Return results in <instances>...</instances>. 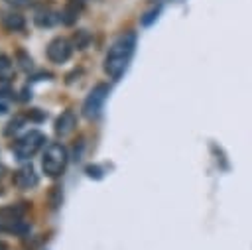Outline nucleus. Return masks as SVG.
Wrapping results in <instances>:
<instances>
[{
    "label": "nucleus",
    "instance_id": "dca6fc26",
    "mask_svg": "<svg viewBox=\"0 0 252 250\" xmlns=\"http://www.w3.org/2000/svg\"><path fill=\"white\" fill-rule=\"evenodd\" d=\"M152 2H156V4H161V2H167V0H152Z\"/></svg>",
    "mask_w": 252,
    "mask_h": 250
},
{
    "label": "nucleus",
    "instance_id": "f8f14e48",
    "mask_svg": "<svg viewBox=\"0 0 252 250\" xmlns=\"http://www.w3.org/2000/svg\"><path fill=\"white\" fill-rule=\"evenodd\" d=\"M154 18H158V10L148 12V14H146V18H142V24H144V26H150V22H152Z\"/></svg>",
    "mask_w": 252,
    "mask_h": 250
},
{
    "label": "nucleus",
    "instance_id": "f257e3e1",
    "mask_svg": "<svg viewBox=\"0 0 252 250\" xmlns=\"http://www.w3.org/2000/svg\"><path fill=\"white\" fill-rule=\"evenodd\" d=\"M136 51V33L128 31L122 33L108 49L106 57H104V71L110 79H120L122 73L128 69L132 55Z\"/></svg>",
    "mask_w": 252,
    "mask_h": 250
},
{
    "label": "nucleus",
    "instance_id": "0eeeda50",
    "mask_svg": "<svg viewBox=\"0 0 252 250\" xmlns=\"http://www.w3.org/2000/svg\"><path fill=\"white\" fill-rule=\"evenodd\" d=\"M73 128H75V114L71 110H65L55 122V132L57 136H69Z\"/></svg>",
    "mask_w": 252,
    "mask_h": 250
},
{
    "label": "nucleus",
    "instance_id": "1a4fd4ad",
    "mask_svg": "<svg viewBox=\"0 0 252 250\" xmlns=\"http://www.w3.org/2000/svg\"><path fill=\"white\" fill-rule=\"evenodd\" d=\"M33 20H35V24H37L39 28H51V26L57 22V14L51 12V10H39V12L33 16Z\"/></svg>",
    "mask_w": 252,
    "mask_h": 250
},
{
    "label": "nucleus",
    "instance_id": "4468645a",
    "mask_svg": "<svg viewBox=\"0 0 252 250\" xmlns=\"http://www.w3.org/2000/svg\"><path fill=\"white\" fill-rule=\"evenodd\" d=\"M6 112H8V106L4 102H0V114H6Z\"/></svg>",
    "mask_w": 252,
    "mask_h": 250
},
{
    "label": "nucleus",
    "instance_id": "423d86ee",
    "mask_svg": "<svg viewBox=\"0 0 252 250\" xmlns=\"http://www.w3.org/2000/svg\"><path fill=\"white\" fill-rule=\"evenodd\" d=\"M14 183H16L20 189H32V187H35V185H37V175H35L33 167H32V165L20 167V169L16 171V175H14Z\"/></svg>",
    "mask_w": 252,
    "mask_h": 250
},
{
    "label": "nucleus",
    "instance_id": "9b49d317",
    "mask_svg": "<svg viewBox=\"0 0 252 250\" xmlns=\"http://www.w3.org/2000/svg\"><path fill=\"white\" fill-rule=\"evenodd\" d=\"M73 41H75L77 49H83V47L89 43V33H87V31H77L75 37H73Z\"/></svg>",
    "mask_w": 252,
    "mask_h": 250
},
{
    "label": "nucleus",
    "instance_id": "20e7f679",
    "mask_svg": "<svg viewBox=\"0 0 252 250\" xmlns=\"http://www.w3.org/2000/svg\"><path fill=\"white\" fill-rule=\"evenodd\" d=\"M108 93H110V89H108V85H104V83L93 87V91L87 94V98H85V102H83V114H85L87 118H96V116L100 114V110H102V104H104Z\"/></svg>",
    "mask_w": 252,
    "mask_h": 250
},
{
    "label": "nucleus",
    "instance_id": "6e6552de",
    "mask_svg": "<svg viewBox=\"0 0 252 250\" xmlns=\"http://www.w3.org/2000/svg\"><path fill=\"white\" fill-rule=\"evenodd\" d=\"M24 24H26L24 18H22L20 14H16V12H6V14H2V26H4L6 30H10V31L22 30Z\"/></svg>",
    "mask_w": 252,
    "mask_h": 250
},
{
    "label": "nucleus",
    "instance_id": "7ed1b4c3",
    "mask_svg": "<svg viewBox=\"0 0 252 250\" xmlns=\"http://www.w3.org/2000/svg\"><path fill=\"white\" fill-rule=\"evenodd\" d=\"M43 144H45V136L37 130H30L28 134H24L14 142V154L20 159H30L41 150Z\"/></svg>",
    "mask_w": 252,
    "mask_h": 250
},
{
    "label": "nucleus",
    "instance_id": "39448f33",
    "mask_svg": "<svg viewBox=\"0 0 252 250\" xmlns=\"http://www.w3.org/2000/svg\"><path fill=\"white\" fill-rule=\"evenodd\" d=\"M47 57L53 63H65L71 57V43L65 37H55L47 45Z\"/></svg>",
    "mask_w": 252,
    "mask_h": 250
},
{
    "label": "nucleus",
    "instance_id": "9d476101",
    "mask_svg": "<svg viewBox=\"0 0 252 250\" xmlns=\"http://www.w3.org/2000/svg\"><path fill=\"white\" fill-rule=\"evenodd\" d=\"M12 75V63L6 55H0V79H8Z\"/></svg>",
    "mask_w": 252,
    "mask_h": 250
},
{
    "label": "nucleus",
    "instance_id": "ddd939ff",
    "mask_svg": "<svg viewBox=\"0 0 252 250\" xmlns=\"http://www.w3.org/2000/svg\"><path fill=\"white\" fill-rule=\"evenodd\" d=\"M6 2L12 4V6H18V8H24V6L30 4V0H6Z\"/></svg>",
    "mask_w": 252,
    "mask_h": 250
},
{
    "label": "nucleus",
    "instance_id": "f03ea898",
    "mask_svg": "<svg viewBox=\"0 0 252 250\" xmlns=\"http://www.w3.org/2000/svg\"><path fill=\"white\" fill-rule=\"evenodd\" d=\"M67 161H69V156H67V150L63 144H49L43 152V157H41V167H43V173L49 175V177H57L65 171L67 167Z\"/></svg>",
    "mask_w": 252,
    "mask_h": 250
},
{
    "label": "nucleus",
    "instance_id": "2eb2a0df",
    "mask_svg": "<svg viewBox=\"0 0 252 250\" xmlns=\"http://www.w3.org/2000/svg\"><path fill=\"white\" fill-rule=\"evenodd\" d=\"M0 250H8V244H6V242H2V240H0Z\"/></svg>",
    "mask_w": 252,
    "mask_h": 250
}]
</instances>
